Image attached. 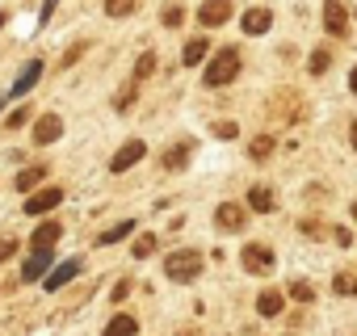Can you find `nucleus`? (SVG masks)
Wrapping results in <instances>:
<instances>
[{
    "mask_svg": "<svg viewBox=\"0 0 357 336\" xmlns=\"http://www.w3.org/2000/svg\"><path fill=\"white\" fill-rule=\"evenodd\" d=\"M240 68H244L240 51H236V47H223V51H215V55H211V63H206L202 80H206V89H223V84H231V80L240 76Z\"/></svg>",
    "mask_w": 357,
    "mask_h": 336,
    "instance_id": "f257e3e1",
    "label": "nucleus"
},
{
    "mask_svg": "<svg viewBox=\"0 0 357 336\" xmlns=\"http://www.w3.org/2000/svg\"><path fill=\"white\" fill-rule=\"evenodd\" d=\"M202 265H206V257L198 252V248H176V252H168L164 257V273H168V282H198V273H202Z\"/></svg>",
    "mask_w": 357,
    "mask_h": 336,
    "instance_id": "f03ea898",
    "label": "nucleus"
},
{
    "mask_svg": "<svg viewBox=\"0 0 357 336\" xmlns=\"http://www.w3.org/2000/svg\"><path fill=\"white\" fill-rule=\"evenodd\" d=\"M240 265H244L248 273H257V277H269V273L278 269V257H273V248H265V244H244Z\"/></svg>",
    "mask_w": 357,
    "mask_h": 336,
    "instance_id": "7ed1b4c3",
    "label": "nucleus"
},
{
    "mask_svg": "<svg viewBox=\"0 0 357 336\" xmlns=\"http://www.w3.org/2000/svg\"><path fill=\"white\" fill-rule=\"evenodd\" d=\"M215 227L227 231V236H240V231L248 227V206H240V202H219V211H215Z\"/></svg>",
    "mask_w": 357,
    "mask_h": 336,
    "instance_id": "20e7f679",
    "label": "nucleus"
},
{
    "mask_svg": "<svg viewBox=\"0 0 357 336\" xmlns=\"http://www.w3.org/2000/svg\"><path fill=\"white\" fill-rule=\"evenodd\" d=\"M231 13H236L231 0H202L198 22H202V30H215V26H227V22H231Z\"/></svg>",
    "mask_w": 357,
    "mask_h": 336,
    "instance_id": "39448f33",
    "label": "nucleus"
},
{
    "mask_svg": "<svg viewBox=\"0 0 357 336\" xmlns=\"http://www.w3.org/2000/svg\"><path fill=\"white\" fill-rule=\"evenodd\" d=\"M143 155H147V143H143V139H126V143L114 151V160H109V173H126V168H135Z\"/></svg>",
    "mask_w": 357,
    "mask_h": 336,
    "instance_id": "423d86ee",
    "label": "nucleus"
},
{
    "mask_svg": "<svg viewBox=\"0 0 357 336\" xmlns=\"http://www.w3.org/2000/svg\"><path fill=\"white\" fill-rule=\"evenodd\" d=\"M324 30L332 38H344L349 34V13H344L340 0H324Z\"/></svg>",
    "mask_w": 357,
    "mask_h": 336,
    "instance_id": "0eeeda50",
    "label": "nucleus"
},
{
    "mask_svg": "<svg viewBox=\"0 0 357 336\" xmlns=\"http://www.w3.org/2000/svg\"><path fill=\"white\" fill-rule=\"evenodd\" d=\"M59 202H63V190H59V185L34 190V194H30V202H26V215H47V211H55Z\"/></svg>",
    "mask_w": 357,
    "mask_h": 336,
    "instance_id": "6e6552de",
    "label": "nucleus"
},
{
    "mask_svg": "<svg viewBox=\"0 0 357 336\" xmlns=\"http://www.w3.org/2000/svg\"><path fill=\"white\" fill-rule=\"evenodd\" d=\"M190 155H194V143L181 139V143H172V147L160 155V168H164V173H181V168L190 164Z\"/></svg>",
    "mask_w": 357,
    "mask_h": 336,
    "instance_id": "1a4fd4ad",
    "label": "nucleus"
},
{
    "mask_svg": "<svg viewBox=\"0 0 357 336\" xmlns=\"http://www.w3.org/2000/svg\"><path fill=\"white\" fill-rule=\"evenodd\" d=\"M59 135H63V118H59V114H43V118L34 122V143H38V147H51Z\"/></svg>",
    "mask_w": 357,
    "mask_h": 336,
    "instance_id": "9d476101",
    "label": "nucleus"
},
{
    "mask_svg": "<svg viewBox=\"0 0 357 336\" xmlns=\"http://www.w3.org/2000/svg\"><path fill=\"white\" fill-rule=\"evenodd\" d=\"M51 269V248H30V261L22 265V282H43Z\"/></svg>",
    "mask_w": 357,
    "mask_h": 336,
    "instance_id": "9b49d317",
    "label": "nucleus"
},
{
    "mask_svg": "<svg viewBox=\"0 0 357 336\" xmlns=\"http://www.w3.org/2000/svg\"><path fill=\"white\" fill-rule=\"evenodd\" d=\"M240 26H244V34H269L273 30V13L269 9H248L240 17Z\"/></svg>",
    "mask_w": 357,
    "mask_h": 336,
    "instance_id": "f8f14e48",
    "label": "nucleus"
},
{
    "mask_svg": "<svg viewBox=\"0 0 357 336\" xmlns=\"http://www.w3.org/2000/svg\"><path fill=\"white\" fill-rule=\"evenodd\" d=\"M43 68H47L43 59H30V63H26V72H22V76L13 80V97H26V93H30V89H34V84L43 80Z\"/></svg>",
    "mask_w": 357,
    "mask_h": 336,
    "instance_id": "ddd939ff",
    "label": "nucleus"
},
{
    "mask_svg": "<svg viewBox=\"0 0 357 336\" xmlns=\"http://www.w3.org/2000/svg\"><path fill=\"white\" fill-rule=\"evenodd\" d=\"M248 206H252L257 215H269V211L278 206V194H273L269 185H252V190H248Z\"/></svg>",
    "mask_w": 357,
    "mask_h": 336,
    "instance_id": "4468645a",
    "label": "nucleus"
},
{
    "mask_svg": "<svg viewBox=\"0 0 357 336\" xmlns=\"http://www.w3.org/2000/svg\"><path fill=\"white\" fill-rule=\"evenodd\" d=\"M101 336H139V319L135 315H126V311H118L109 323H105V332Z\"/></svg>",
    "mask_w": 357,
    "mask_h": 336,
    "instance_id": "2eb2a0df",
    "label": "nucleus"
},
{
    "mask_svg": "<svg viewBox=\"0 0 357 336\" xmlns=\"http://www.w3.org/2000/svg\"><path fill=\"white\" fill-rule=\"evenodd\" d=\"M59 236H63V227H59V223H38V231L30 236V248H55V244H59Z\"/></svg>",
    "mask_w": 357,
    "mask_h": 336,
    "instance_id": "dca6fc26",
    "label": "nucleus"
},
{
    "mask_svg": "<svg viewBox=\"0 0 357 336\" xmlns=\"http://www.w3.org/2000/svg\"><path fill=\"white\" fill-rule=\"evenodd\" d=\"M76 273H80V261H76V257H72V261H63V265H59V269H55V273H47V277H43V282H47V290H59V286H68V282H72V277H76Z\"/></svg>",
    "mask_w": 357,
    "mask_h": 336,
    "instance_id": "f3484780",
    "label": "nucleus"
},
{
    "mask_svg": "<svg viewBox=\"0 0 357 336\" xmlns=\"http://www.w3.org/2000/svg\"><path fill=\"white\" fill-rule=\"evenodd\" d=\"M282 307H286V294H282V290L269 286V290L257 294V311H261V315H282Z\"/></svg>",
    "mask_w": 357,
    "mask_h": 336,
    "instance_id": "a211bd4d",
    "label": "nucleus"
},
{
    "mask_svg": "<svg viewBox=\"0 0 357 336\" xmlns=\"http://www.w3.org/2000/svg\"><path fill=\"white\" fill-rule=\"evenodd\" d=\"M43 181H47V168L34 164V168H26V173H17V194H34Z\"/></svg>",
    "mask_w": 357,
    "mask_h": 336,
    "instance_id": "6ab92c4d",
    "label": "nucleus"
},
{
    "mask_svg": "<svg viewBox=\"0 0 357 336\" xmlns=\"http://www.w3.org/2000/svg\"><path fill=\"white\" fill-rule=\"evenodd\" d=\"M332 294H336V298H353V294H357V273H353V269H340V273L332 277Z\"/></svg>",
    "mask_w": 357,
    "mask_h": 336,
    "instance_id": "aec40b11",
    "label": "nucleus"
},
{
    "mask_svg": "<svg viewBox=\"0 0 357 336\" xmlns=\"http://www.w3.org/2000/svg\"><path fill=\"white\" fill-rule=\"evenodd\" d=\"M206 51H211V43H206V38H194V43H185L181 63H185V68H198V63L206 59Z\"/></svg>",
    "mask_w": 357,
    "mask_h": 336,
    "instance_id": "412c9836",
    "label": "nucleus"
},
{
    "mask_svg": "<svg viewBox=\"0 0 357 336\" xmlns=\"http://www.w3.org/2000/svg\"><path fill=\"white\" fill-rule=\"evenodd\" d=\"M273 147H278V139H273V135H257V139L248 143V155H252V160H269V155H273Z\"/></svg>",
    "mask_w": 357,
    "mask_h": 336,
    "instance_id": "4be33fe9",
    "label": "nucleus"
},
{
    "mask_svg": "<svg viewBox=\"0 0 357 336\" xmlns=\"http://www.w3.org/2000/svg\"><path fill=\"white\" fill-rule=\"evenodd\" d=\"M139 9V0H105V17H130Z\"/></svg>",
    "mask_w": 357,
    "mask_h": 336,
    "instance_id": "5701e85b",
    "label": "nucleus"
},
{
    "mask_svg": "<svg viewBox=\"0 0 357 336\" xmlns=\"http://www.w3.org/2000/svg\"><path fill=\"white\" fill-rule=\"evenodd\" d=\"M130 231H135V223H130V219H122L118 227L101 231V236H97V244H118V240H122V236H130Z\"/></svg>",
    "mask_w": 357,
    "mask_h": 336,
    "instance_id": "b1692460",
    "label": "nucleus"
},
{
    "mask_svg": "<svg viewBox=\"0 0 357 336\" xmlns=\"http://www.w3.org/2000/svg\"><path fill=\"white\" fill-rule=\"evenodd\" d=\"M332 68V51L328 47H319V51H311V76H324Z\"/></svg>",
    "mask_w": 357,
    "mask_h": 336,
    "instance_id": "393cba45",
    "label": "nucleus"
},
{
    "mask_svg": "<svg viewBox=\"0 0 357 336\" xmlns=\"http://www.w3.org/2000/svg\"><path fill=\"white\" fill-rule=\"evenodd\" d=\"M290 298H294V303H315V286L298 277V282H290Z\"/></svg>",
    "mask_w": 357,
    "mask_h": 336,
    "instance_id": "a878e982",
    "label": "nucleus"
},
{
    "mask_svg": "<svg viewBox=\"0 0 357 336\" xmlns=\"http://www.w3.org/2000/svg\"><path fill=\"white\" fill-rule=\"evenodd\" d=\"M151 72H155V55H151V51H143V55H139V63H135V84H139V80H147Z\"/></svg>",
    "mask_w": 357,
    "mask_h": 336,
    "instance_id": "bb28decb",
    "label": "nucleus"
},
{
    "mask_svg": "<svg viewBox=\"0 0 357 336\" xmlns=\"http://www.w3.org/2000/svg\"><path fill=\"white\" fill-rule=\"evenodd\" d=\"M155 244H160V236H139V240H135V248H130V252H135V261L151 257V252H155Z\"/></svg>",
    "mask_w": 357,
    "mask_h": 336,
    "instance_id": "cd10ccee",
    "label": "nucleus"
},
{
    "mask_svg": "<svg viewBox=\"0 0 357 336\" xmlns=\"http://www.w3.org/2000/svg\"><path fill=\"white\" fill-rule=\"evenodd\" d=\"M160 22H164L168 30H176V26H181V22H185V9H181V5H164V13H160Z\"/></svg>",
    "mask_w": 357,
    "mask_h": 336,
    "instance_id": "c85d7f7f",
    "label": "nucleus"
},
{
    "mask_svg": "<svg viewBox=\"0 0 357 336\" xmlns=\"http://www.w3.org/2000/svg\"><path fill=\"white\" fill-rule=\"evenodd\" d=\"M84 51H89V43H72V47L63 51V59H59V68H72V63H76V59H80Z\"/></svg>",
    "mask_w": 357,
    "mask_h": 336,
    "instance_id": "c756f323",
    "label": "nucleus"
},
{
    "mask_svg": "<svg viewBox=\"0 0 357 336\" xmlns=\"http://www.w3.org/2000/svg\"><path fill=\"white\" fill-rule=\"evenodd\" d=\"M26 122H30V105H17V109L5 118V126H9V130H17V126H26Z\"/></svg>",
    "mask_w": 357,
    "mask_h": 336,
    "instance_id": "7c9ffc66",
    "label": "nucleus"
},
{
    "mask_svg": "<svg viewBox=\"0 0 357 336\" xmlns=\"http://www.w3.org/2000/svg\"><path fill=\"white\" fill-rule=\"evenodd\" d=\"M135 93H139V89H135V84H126V89L114 97V105H118V109H130V105H135Z\"/></svg>",
    "mask_w": 357,
    "mask_h": 336,
    "instance_id": "2f4dec72",
    "label": "nucleus"
},
{
    "mask_svg": "<svg viewBox=\"0 0 357 336\" xmlns=\"http://www.w3.org/2000/svg\"><path fill=\"white\" fill-rule=\"evenodd\" d=\"M215 135H219V139H236L240 126H236V122H215Z\"/></svg>",
    "mask_w": 357,
    "mask_h": 336,
    "instance_id": "473e14b6",
    "label": "nucleus"
},
{
    "mask_svg": "<svg viewBox=\"0 0 357 336\" xmlns=\"http://www.w3.org/2000/svg\"><path fill=\"white\" fill-rule=\"evenodd\" d=\"M332 240H336L340 248H353V231H349V227H332Z\"/></svg>",
    "mask_w": 357,
    "mask_h": 336,
    "instance_id": "72a5a7b5",
    "label": "nucleus"
},
{
    "mask_svg": "<svg viewBox=\"0 0 357 336\" xmlns=\"http://www.w3.org/2000/svg\"><path fill=\"white\" fill-rule=\"evenodd\" d=\"M17 248H22L17 240H0V265H5V261H9V257L17 252Z\"/></svg>",
    "mask_w": 357,
    "mask_h": 336,
    "instance_id": "f704fd0d",
    "label": "nucleus"
},
{
    "mask_svg": "<svg viewBox=\"0 0 357 336\" xmlns=\"http://www.w3.org/2000/svg\"><path fill=\"white\" fill-rule=\"evenodd\" d=\"M126 294H130V282H126V277H122V282H118V286H114V303H122V298H126Z\"/></svg>",
    "mask_w": 357,
    "mask_h": 336,
    "instance_id": "c9c22d12",
    "label": "nucleus"
},
{
    "mask_svg": "<svg viewBox=\"0 0 357 336\" xmlns=\"http://www.w3.org/2000/svg\"><path fill=\"white\" fill-rule=\"evenodd\" d=\"M349 143H353V151H357V122L349 126Z\"/></svg>",
    "mask_w": 357,
    "mask_h": 336,
    "instance_id": "e433bc0d",
    "label": "nucleus"
},
{
    "mask_svg": "<svg viewBox=\"0 0 357 336\" xmlns=\"http://www.w3.org/2000/svg\"><path fill=\"white\" fill-rule=\"evenodd\" d=\"M349 84H353V93H357V68H353V76H349Z\"/></svg>",
    "mask_w": 357,
    "mask_h": 336,
    "instance_id": "4c0bfd02",
    "label": "nucleus"
},
{
    "mask_svg": "<svg viewBox=\"0 0 357 336\" xmlns=\"http://www.w3.org/2000/svg\"><path fill=\"white\" fill-rule=\"evenodd\" d=\"M5 22H9V17H5V13H0V30H5Z\"/></svg>",
    "mask_w": 357,
    "mask_h": 336,
    "instance_id": "58836bf2",
    "label": "nucleus"
},
{
    "mask_svg": "<svg viewBox=\"0 0 357 336\" xmlns=\"http://www.w3.org/2000/svg\"><path fill=\"white\" fill-rule=\"evenodd\" d=\"M353 219H357V198H353Z\"/></svg>",
    "mask_w": 357,
    "mask_h": 336,
    "instance_id": "ea45409f",
    "label": "nucleus"
},
{
    "mask_svg": "<svg viewBox=\"0 0 357 336\" xmlns=\"http://www.w3.org/2000/svg\"><path fill=\"white\" fill-rule=\"evenodd\" d=\"M0 109H5V97H0Z\"/></svg>",
    "mask_w": 357,
    "mask_h": 336,
    "instance_id": "a19ab883",
    "label": "nucleus"
}]
</instances>
